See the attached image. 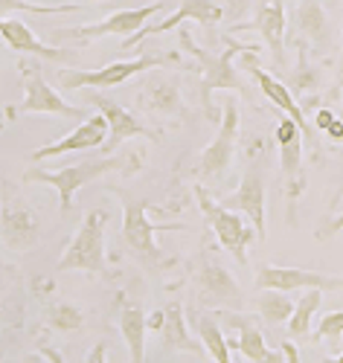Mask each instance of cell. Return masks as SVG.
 <instances>
[{"label":"cell","instance_id":"6da1fadb","mask_svg":"<svg viewBox=\"0 0 343 363\" xmlns=\"http://www.w3.org/2000/svg\"><path fill=\"white\" fill-rule=\"evenodd\" d=\"M140 166L137 155H126V157H116V155H102V157H87L79 160L73 166L65 169H29L23 174V184H38V186H50L58 192V203H61V213H70L73 209V198L82 186L99 180L108 172H134Z\"/></svg>","mask_w":343,"mask_h":363},{"label":"cell","instance_id":"7a4b0ae2","mask_svg":"<svg viewBox=\"0 0 343 363\" xmlns=\"http://www.w3.org/2000/svg\"><path fill=\"white\" fill-rule=\"evenodd\" d=\"M180 44L198 62V70H201L198 90H201V105H204L207 119H218L222 113H218L215 105H212V94L215 90H244L241 76L233 67V58L241 55V52H259V47L256 44H239V41L227 38V47L222 52H207L204 47L190 44V33H180Z\"/></svg>","mask_w":343,"mask_h":363},{"label":"cell","instance_id":"3957f363","mask_svg":"<svg viewBox=\"0 0 343 363\" xmlns=\"http://www.w3.org/2000/svg\"><path fill=\"white\" fill-rule=\"evenodd\" d=\"M119 192V189H116ZM122 198V230H119V238L140 262L143 267H148L151 274H160V270L172 267L175 259L166 256L158 245V230H180L178 224H151L148 221V203L143 198H134V195H126L119 192Z\"/></svg>","mask_w":343,"mask_h":363},{"label":"cell","instance_id":"277c9868","mask_svg":"<svg viewBox=\"0 0 343 363\" xmlns=\"http://www.w3.org/2000/svg\"><path fill=\"white\" fill-rule=\"evenodd\" d=\"M268 174H271V163H268V148L262 143L251 145V155H247V166L241 174V184L233 195L222 198V206L233 209V213H244L254 224L256 238H268V216H265V201H268Z\"/></svg>","mask_w":343,"mask_h":363},{"label":"cell","instance_id":"5b68a950","mask_svg":"<svg viewBox=\"0 0 343 363\" xmlns=\"http://www.w3.org/2000/svg\"><path fill=\"white\" fill-rule=\"evenodd\" d=\"M105 209H90L85 216L79 233L67 245V250L61 253L55 274H67V270H82V274H93L111 279V267H108V253H105V224H108Z\"/></svg>","mask_w":343,"mask_h":363},{"label":"cell","instance_id":"8992f818","mask_svg":"<svg viewBox=\"0 0 343 363\" xmlns=\"http://www.w3.org/2000/svg\"><path fill=\"white\" fill-rule=\"evenodd\" d=\"M169 62H178V55H137V58H122V62H111L97 70L85 67H58V84L65 90H87V87H116L122 82L134 79L137 73H148L154 67H163Z\"/></svg>","mask_w":343,"mask_h":363},{"label":"cell","instance_id":"52a82bcc","mask_svg":"<svg viewBox=\"0 0 343 363\" xmlns=\"http://www.w3.org/2000/svg\"><path fill=\"white\" fill-rule=\"evenodd\" d=\"M21 79H23V102L18 108L9 111L12 116H61V119H87L82 108L70 105L58 96V90H53V84L44 79L41 65L36 62H21L18 65Z\"/></svg>","mask_w":343,"mask_h":363},{"label":"cell","instance_id":"ba28073f","mask_svg":"<svg viewBox=\"0 0 343 363\" xmlns=\"http://www.w3.org/2000/svg\"><path fill=\"white\" fill-rule=\"evenodd\" d=\"M192 195L198 201V209L204 213L209 230L215 233L218 245H222L227 253H233L239 259V264H247V247H251V241L256 238L254 227H247V221L239 213H233V209L215 203L204 184H192Z\"/></svg>","mask_w":343,"mask_h":363},{"label":"cell","instance_id":"9c48e42d","mask_svg":"<svg viewBox=\"0 0 343 363\" xmlns=\"http://www.w3.org/2000/svg\"><path fill=\"white\" fill-rule=\"evenodd\" d=\"M236 143H239V102L230 96L224 99L222 105V125H218V134L215 140L201 151L198 157V177L207 184H222L230 163H233V155H236Z\"/></svg>","mask_w":343,"mask_h":363},{"label":"cell","instance_id":"30bf717a","mask_svg":"<svg viewBox=\"0 0 343 363\" xmlns=\"http://www.w3.org/2000/svg\"><path fill=\"white\" fill-rule=\"evenodd\" d=\"M276 148H279V163H283V189L288 203V221H297V201L305 192V163H303V134L294 119L283 116L276 123Z\"/></svg>","mask_w":343,"mask_h":363},{"label":"cell","instance_id":"8fae6325","mask_svg":"<svg viewBox=\"0 0 343 363\" xmlns=\"http://www.w3.org/2000/svg\"><path fill=\"white\" fill-rule=\"evenodd\" d=\"M166 4H148L140 9H119L108 15L99 23H85V26H67V29H55L53 41H90V38H102V35H119V38H131L146 26L151 15H158Z\"/></svg>","mask_w":343,"mask_h":363},{"label":"cell","instance_id":"7c38bea8","mask_svg":"<svg viewBox=\"0 0 343 363\" xmlns=\"http://www.w3.org/2000/svg\"><path fill=\"white\" fill-rule=\"evenodd\" d=\"M137 105L154 116H175L178 123H190V111L183 105L180 79L160 67L148 70V76L137 87Z\"/></svg>","mask_w":343,"mask_h":363},{"label":"cell","instance_id":"4fadbf2b","mask_svg":"<svg viewBox=\"0 0 343 363\" xmlns=\"http://www.w3.org/2000/svg\"><path fill=\"white\" fill-rule=\"evenodd\" d=\"M195 285H198L201 306H207V308H215V311H239L244 306V291L236 282V277L230 274L224 264H218L209 256H204L201 264H198Z\"/></svg>","mask_w":343,"mask_h":363},{"label":"cell","instance_id":"5bb4252c","mask_svg":"<svg viewBox=\"0 0 343 363\" xmlns=\"http://www.w3.org/2000/svg\"><path fill=\"white\" fill-rule=\"evenodd\" d=\"M87 102L99 111V116L108 123V140L99 145L102 148V155H111L114 148H119L126 140H134V137H143V140H151V143H158V131L148 128L146 123H140V119L129 111V108H122L119 102L108 99V96H99V94H93V90H87Z\"/></svg>","mask_w":343,"mask_h":363},{"label":"cell","instance_id":"9a60e30c","mask_svg":"<svg viewBox=\"0 0 343 363\" xmlns=\"http://www.w3.org/2000/svg\"><path fill=\"white\" fill-rule=\"evenodd\" d=\"M0 235H4V245L9 250L23 253L38 245L41 218L29 203L18 198H4V203H0Z\"/></svg>","mask_w":343,"mask_h":363},{"label":"cell","instance_id":"2e32d148","mask_svg":"<svg viewBox=\"0 0 343 363\" xmlns=\"http://www.w3.org/2000/svg\"><path fill=\"white\" fill-rule=\"evenodd\" d=\"M183 21H198V23L207 29V33L212 35V33H215V26H218V21H224V6L218 4V0H180V6H178V12H175V15H169V18L158 21V23H146L137 35L126 38L122 50L137 47V44H140L143 38H148V35L169 33V29L180 26Z\"/></svg>","mask_w":343,"mask_h":363},{"label":"cell","instance_id":"e0dca14e","mask_svg":"<svg viewBox=\"0 0 343 363\" xmlns=\"http://www.w3.org/2000/svg\"><path fill=\"white\" fill-rule=\"evenodd\" d=\"M233 33H259L273 55L276 70H285V4L283 0H262L256 18L236 23Z\"/></svg>","mask_w":343,"mask_h":363},{"label":"cell","instance_id":"ac0fdd59","mask_svg":"<svg viewBox=\"0 0 343 363\" xmlns=\"http://www.w3.org/2000/svg\"><path fill=\"white\" fill-rule=\"evenodd\" d=\"M256 288H271V291H343V277H326L315 274V270H303V267H276L265 264L256 274Z\"/></svg>","mask_w":343,"mask_h":363},{"label":"cell","instance_id":"d6986e66","mask_svg":"<svg viewBox=\"0 0 343 363\" xmlns=\"http://www.w3.org/2000/svg\"><path fill=\"white\" fill-rule=\"evenodd\" d=\"M215 317L222 320L224 325L236 328V337H233V352L244 354L251 363H285L283 349H271L265 335L254 325L251 317H241L239 311H215Z\"/></svg>","mask_w":343,"mask_h":363},{"label":"cell","instance_id":"ffe728a7","mask_svg":"<svg viewBox=\"0 0 343 363\" xmlns=\"http://www.w3.org/2000/svg\"><path fill=\"white\" fill-rule=\"evenodd\" d=\"M0 35H4L6 47L15 50V52L36 55V58H47V62H55V65H76V50L44 44V41H41L23 21L0 18Z\"/></svg>","mask_w":343,"mask_h":363},{"label":"cell","instance_id":"44dd1931","mask_svg":"<svg viewBox=\"0 0 343 363\" xmlns=\"http://www.w3.org/2000/svg\"><path fill=\"white\" fill-rule=\"evenodd\" d=\"M241 55H244V58H241V67L256 79L259 90H262V94H265V96H268L279 111H285V116H288V119H294L297 128H300V134H303V140H308V143H311V125L305 123V113H303L300 102L291 96V90H288L283 82H279V79H273L271 73H265V70L254 62V52H241Z\"/></svg>","mask_w":343,"mask_h":363},{"label":"cell","instance_id":"7402d4cb","mask_svg":"<svg viewBox=\"0 0 343 363\" xmlns=\"http://www.w3.org/2000/svg\"><path fill=\"white\" fill-rule=\"evenodd\" d=\"M108 137V123L97 113V116H87L82 119V125H76V131H70L67 137H61L58 143H50L38 151L29 155L33 163L50 160V157H61V155H70V151H85V148H99Z\"/></svg>","mask_w":343,"mask_h":363},{"label":"cell","instance_id":"603a6c76","mask_svg":"<svg viewBox=\"0 0 343 363\" xmlns=\"http://www.w3.org/2000/svg\"><path fill=\"white\" fill-rule=\"evenodd\" d=\"M294 29L300 38H308V44L315 47L320 55L332 52V38L334 29L329 21V12L320 0H297L294 6Z\"/></svg>","mask_w":343,"mask_h":363},{"label":"cell","instance_id":"cb8c5ba5","mask_svg":"<svg viewBox=\"0 0 343 363\" xmlns=\"http://www.w3.org/2000/svg\"><path fill=\"white\" fill-rule=\"evenodd\" d=\"M116 328L129 346L131 363H146V311L131 302H122L116 311Z\"/></svg>","mask_w":343,"mask_h":363},{"label":"cell","instance_id":"d4e9b609","mask_svg":"<svg viewBox=\"0 0 343 363\" xmlns=\"http://www.w3.org/2000/svg\"><path fill=\"white\" fill-rule=\"evenodd\" d=\"M163 314H166V320H163L160 335H163V346L169 352H204L201 340H195L190 335V325H186V314H183L180 299L169 302V308H163Z\"/></svg>","mask_w":343,"mask_h":363},{"label":"cell","instance_id":"484cf974","mask_svg":"<svg viewBox=\"0 0 343 363\" xmlns=\"http://www.w3.org/2000/svg\"><path fill=\"white\" fill-rule=\"evenodd\" d=\"M305 41H300L297 44V67L285 76V87L291 90V96L297 99V96H308L311 102H315V90L320 87V67H315V65H308V58H305Z\"/></svg>","mask_w":343,"mask_h":363},{"label":"cell","instance_id":"4316f807","mask_svg":"<svg viewBox=\"0 0 343 363\" xmlns=\"http://www.w3.org/2000/svg\"><path fill=\"white\" fill-rule=\"evenodd\" d=\"M254 306H256V314L271 323V325H283L288 323L291 311H294V299H288V294L283 291H271V288H262L259 296L254 299Z\"/></svg>","mask_w":343,"mask_h":363},{"label":"cell","instance_id":"83f0119b","mask_svg":"<svg viewBox=\"0 0 343 363\" xmlns=\"http://www.w3.org/2000/svg\"><path fill=\"white\" fill-rule=\"evenodd\" d=\"M198 335H201V346L204 352L215 360V363H233L230 357V346H227V337L222 331V323H218V317H201L198 320Z\"/></svg>","mask_w":343,"mask_h":363},{"label":"cell","instance_id":"f1b7e54d","mask_svg":"<svg viewBox=\"0 0 343 363\" xmlns=\"http://www.w3.org/2000/svg\"><path fill=\"white\" fill-rule=\"evenodd\" d=\"M320 302H323V291H317V288L305 291V294L294 302V311H291V317H288V335H291V337L308 335V325H311V320H315Z\"/></svg>","mask_w":343,"mask_h":363},{"label":"cell","instance_id":"f546056e","mask_svg":"<svg viewBox=\"0 0 343 363\" xmlns=\"http://www.w3.org/2000/svg\"><path fill=\"white\" fill-rule=\"evenodd\" d=\"M44 320L53 331H82L85 328V314L76 306H70V302H55Z\"/></svg>","mask_w":343,"mask_h":363},{"label":"cell","instance_id":"4dcf8cb0","mask_svg":"<svg viewBox=\"0 0 343 363\" xmlns=\"http://www.w3.org/2000/svg\"><path fill=\"white\" fill-rule=\"evenodd\" d=\"M9 12H33V15H65L79 12L76 4H61V6H36L29 0H0V18H9Z\"/></svg>","mask_w":343,"mask_h":363},{"label":"cell","instance_id":"1f68e13d","mask_svg":"<svg viewBox=\"0 0 343 363\" xmlns=\"http://www.w3.org/2000/svg\"><path fill=\"white\" fill-rule=\"evenodd\" d=\"M343 337V311H329L320 325L315 328V340H332L337 343Z\"/></svg>","mask_w":343,"mask_h":363},{"label":"cell","instance_id":"d6a6232c","mask_svg":"<svg viewBox=\"0 0 343 363\" xmlns=\"http://www.w3.org/2000/svg\"><path fill=\"white\" fill-rule=\"evenodd\" d=\"M334 119H337V113H334L332 108H320V111L315 113V128H317V131H326V128L334 123Z\"/></svg>","mask_w":343,"mask_h":363},{"label":"cell","instance_id":"836d02e7","mask_svg":"<svg viewBox=\"0 0 343 363\" xmlns=\"http://www.w3.org/2000/svg\"><path fill=\"white\" fill-rule=\"evenodd\" d=\"M340 230H343V216H337V218H332V221H326V224H323V227L317 230V238H323V241H326V238H332V235H337Z\"/></svg>","mask_w":343,"mask_h":363},{"label":"cell","instance_id":"e575fe53","mask_svg":"<svg viewBox=\"0 0 343 363\" xmlns=\"http://www.w3.org/2000/svg\"><path fill=\"white\" fill-rule=\"evenodd\" d=\"M85 363H108V343H97V346H93L87 352Z\"/></svg>","mask_w":343,"mask_h":363},{"label":"cell","instance_id":"d590c367","mask_svg":"<svg viewBox=\"0 0 343 363\" xmlns=\"http://www.w3.org/2000/svg\"><path fill=\"white\" fill-rule=\"evenodd\" d=\"M163 320H166L163 308H160V311H151V314H146V328H148V331H160V328H163Z\"/></svg>","mask_w":343,"mask_h":363},{"label":"cell","instance_id":"8d00e7d4","mask_svg":"<svg viewBox=\"0 0 343 363\" xmlns=\"http://www.w3.org/2000/svg\"><path fill=\"white\" fill-rule=\"evenodd\" d=\"M38 354H41L47 363H67L65 354H61L58 349H53V346H38Z\"/></svg>","mask_w":343,"mask_h":363},{"label":"cell","instance_id":"74e56055","mask_svg":"<svg viewBox=\"0 0 343 363\" xmlns=\"http://www.w3.org/2000/svg\"><path fill=\"white\" fill-rule=\"evenodd\" d=\"M343 90V41H340V65H337V76H334V84H332V94L329 99H334L337 94Z\"/></svg>","mask_w":343,"mask_h":363},{"label":"cell","instance_id":"f35d334b","mask_svg":"<svg viewBox=\"0 0 343 363\" xmlns=\"http://www.w3.org/2000/svg\"><path fill=\"white\" fill-rule=\"evenodd\" d=\"M283 357H285V363H303V360H300L297 346H294V343H288V340L283 343Z\"/></svg>","mask_w":343,"mask_h":363},{"label":"cell","instance_id":"ab89813d","mask_svg":"<svg viewBox=\"0 0 343 363\" xmlns=\"http://www.w3.org/2000/svg\"><path fill=\"white\" fill-rule=\"evenodd\" d=\"M326 134H329V140H334V143H343V123H340V119H334V123L326 128Z\"/></svg>","mask_w":343,"mask_h":363},{"label":"cell","instance_id":"60d3db41","mask_svg":"<svg viewBox=\"0 0 343 363\" xmlns=\"http://www.w3.org/2000/svg\"><path fill=\"white\" fill-rule=\"evenodd\" d=\"M340 198H343V184H340V186H337V192L332 195V201H329V206H332V209H337V203H340Z\"/></svg>","mask_w":343,"mask_h":363},{"label":"cell","instance_id":"b9f144b4","mask_svg":"<svg viewBox=\"0 0 343 363\" xmlns=\"http://www.w3.org/2000/svg\"><path fill=\"white\" fill-rule=\"evenodd\" d=\"M23 363H44V357H41V354H29Z\"/></svg>","mask_w":343,"mask_h":363},{"label":"cell","instance_id":"7bdbcfd3","mask_svg":"<svg viewBox=\"0 0 343 363\" xmlns=\"http://www.w3.org/2000/svg\"><path fill=\"white\" fill-rule=\"evenodd\" d=\"M326 363H343V354H337V357H326Z\"/></svg>","mask_w":343,"mask_h":363},{"label":"cell","instance_id":"ee69618b","mask_svg":"<svg viewBox=\"0 0 343 363\" xmlns=\"http://www.w3.org/2000/svg\"><path fill=\"white\" fill-rule=\"evenodd\" d=\"M0 360H4V349H0Z\"/></svg>","mask_w":343,"mask_h":363},{"label":"cell","instance_id":"f6af8a7d","mask_svg":"<svg viewBox=\"0 0 343 363\" xmlns=\"http://www.w3.org/2000/svg\"><path fill=\"white\" fill-rule=\"evenodd\" d=\"M0 125H4V119H0Z\"/></svg>","mask_w":343,"mask_h":363}]
</instances>
